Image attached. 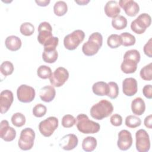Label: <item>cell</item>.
I'll use <instances>...</instances> for the list:
<instances>
[{
    "instance_id": "6da1fadb",
    "label": "cell",
    "mask_w": 152,
    "mask_h": 152,
    "mask_svg": "<svg viewBox=\"0 0 152 152\" xmlns=\"http://www.w3.org/2000/svg\"><path fill=\"white\" fill-rule=\"evenodd\" d=\"M113 111V106L112 103L106 99H103L91 106L90 113L93 118L102 120L110 116Z\"/></svg>"
},
{
    "instance_id": "7a4b0ae2",
    "label": "cell",
    "mask_w": 152,
    "mask_h": 152,
    "mask_svg": "<svg viewBox=\"0 0 152 152\" xmlns=\"http://www.w3.org/2000/svg\"><path fill=\"white\" fill-rule=\"evenodd\" d=\"M75 124L78 130L84 134H95L100 129L99 123L90 120L88 116L84 113L79 114L77 116Z\"/></svg>"
},
{
    "instance_id": "3957f363",
    "label": "cell",
    "mask_w": 152,
    "mask_h": 152,
    "mask_svg": "<svg viewBox=\"0 0 152 152\" xmlns=\"http://www.w3.org/2000/svg\"><path fill=\"white\" fill-rule=\"evenodd\" d=\"M103 44L102 35L99 32H94L90 34L88 41L85 42L82 46L83 53L88 56L96 54Z\"/></svg>"
},
{
    "instance_id": "277c9868",
    "label": "cell",
    "mask_w": 152,
    "mask_h": 152,
    "mask_svg": "<svg viewBox=\"0 0 152 152\" xmlns=\"http://www.w3.org/2000/svg\"><path fill=\"white\" fill-rule=\"evenodd\" d=\"M85 33L81 30H75L71 33L65 36L64 45L69 50H75L84 40Z\"/></svg>"
},
{
    "instance_id": "5b68a950",
    "label": "cell",
    "mask_w": 152,
    "mask_h": 152,
    "mask_svg": "<svg viewBox=\"0 0 152 152\" xmlns=\"http://www.w3.org/2000/svg\"><path fill=\"white\" fill-rule=\"evenodd\" d=\"M151 24V16L147 13H142L131 22V28L135 33L141 34L145 32L146 28H148Z\"/></svg>"
},
{
    "instance_id": "8992f818",
    "label": "cell",
    "mask_w": 152,
    "mask_h": 152,
    "mask_svg": "<svg viewBox=\"0 0 152 152\" xmlns=\"http://www.w3.org/2000/svg\"><path fill=\"white\" fill-rule=\"evenodd\" d=\"M34 139L35 132L33 129L30 128H26L21 131L18 145L22 150H29L33 147Z\"/></svg>"
},
{
    "instance_id": "52a82bcc",
    "label": "cell",
    "mask_w": 152,
    "mask_h": 152,
    "mask_svg": "<svg viewBox=\"0 0 152 152\" xmlns=\"http://www.w3.org/2000/svg\"><path fill=\"white\" fill-rule=\"evenodd\" d=\"M58 126V119L55 116H50L42 121L39 124V129L45 137H50Z\"/></svg>"
},
{
    "instance_id": "ba28073f",
    "label": "cell",
    "mask_w": 152,
    "mask_h": 152,
    "mask_svg": "<svg viewBox=\"0 0 152 152\" xmlns=\"http://www.w3.org/2000/svg\"><path fill=\"white\" fill-rule=\"evenodd\" d=\"M136 149L138 152H147L150 148V137L143 129L138 130L135 133Z\"/></svg>"
},
{
    "instance_id": "9c48e42d",
    "label": "cell",
    "mask_w": 152,
    "mask_h": 152,
    "mask_svg": "<svg viewBox=\"0 0 152 152\" xmlns=\"http://www.w3.org/2000/svg\"><path fill=\"white\" fill-rule=\"evenodd\" d=\"M69 78L68 70L62 66L57 68L49 78L50 84L53 87H60L62 86Z\"/></svg>"
},
{
    "instance_id": "30bf717a",
    "label": "cell",
    "mask_w": 152,
    "mask_h": 152,
    "mask_svg": "<svg viewBox=\"0 0 152 152\" xmlns=\"http://www.w3.org/2000/svg\"><path fill=\"white\" fill-rule=\"evenodd\" d=\"M36 95L33 87L26 84L20 86L17 90L18 100L22 103H30L32 102Z\"/></svg>"
},
{
    "instance_id": "8fae6325",
    "label": "cell",
    "mask_w": 152,
    "mask_h": 152,
    "mask_svg": "<svg viewBox=\"0 0 152 152\" xmlns=\"http://www.w3.org/2000/svg\"><path fill=\"white\" fill-rule=\"evenodd\" d=\"M37 30L39 33L37 40L42 45L53 37L52 27L48 22L43 21L40 23Z\"/></svg>"
},
{
    "instance_id": "7c38bea8",
    "label": "cell",
    "mask_w": 152,
    "mask_h": 152,
    "mask_svg": "<svg viewBox=\"0 0 152 152\" xmlns=\"http://www.w3.org/2000/svg\"><path fill=\"white\" fill-rule=\"evenodd\" d=\"M118 136V147L122 151H126L129 149L132 144V137L131 133L128 130L123 129L119 132Z\"/></svg>"
},
{
    "instance_id": "4fadbf2b",
    "label": "cell",
    "mask_w": 152,
    "mask_h": 152,
    "mask_svg": "<svg viewBox=\"0 0 152 152\" xmlns=\"http://www.w3.org/2000/svg\"><path fill=\"white\" fill-rule=\"evenodd\" d=\"M0 136L5 141L10 142L16 137V131L12 127L9 126L7 120H2L0 125Z\"/></svg>"
},
{
    "instance_id": "5bb4252c",
    "label": "cell",
    "mask_w": 152,
    "mask_h": 152,
    "mask_svg": "<svg viewBox=\"0 0 152 152\" xmlns=\"http://www.w3.org/2000/svg\"><path fill=\"white\" fill-rule=\"evenodd\" d=\"M14 100L13 93L9 90H5L0 94V112L5 113L10 109Z\"/></svg>"
},
{
    "instance_id": "9a60e30c",
    "label": "cell",
    "mask_w": 152,
    "mask_h": 152,
    "mask_svg": "<svg viewBox=\"0 0 152 152\" xmlns=\"http://www.w3.org/2000/svg\"><path fill=\"white\" fill-rule=\"evenodd\" d=\"M118 4L128 16L134 17L140 11L139 5L133 0H121Z\"/></svg>"
},
{
    "instance_id": "2e32d148",
    "label": "cell",
    "mask_w": 152,
    "mask_h": 152,
    "mask_svg": "<svg viewBox=\"0 0 152 152\" xmlns=\"http://www.w3.org/2000/svg\"><path fill=\"white\" fill-rule=\"evenodd\" d=\"M138 91L137 81L132 77L126 78L122 81V91L126 96H132Z\"/></svg>"
},
{
    "instance_id": "e0dca14e",
    "label": "cell",
    "mask_w": 152,
    "mask_h": 152,
    "mask_svg": "<svg viewBox=\"0 0 152 152\" xmlns=\"http://www.w3.org/2000/svg\"><path fill=\"white\" fill-rule=\"evenodd\" d=\"M77 137L73 134H69L64 136L60 140L59 146L64 150H72L78 145Z\"/></svg>"
},
{
    "instance_id": "ac0fdd59",
    "label": "cell",
    "mask_w": 152,
    "mask_h": 152,
    "mask_svg": "<svg viewBox=\"0 0 152 152\" xmlns=\"http://www.w3.org/2000/svg\"><path fill=\"white\" fill-rule=\"evenodd\" d=\"M104 11L107 17L113 18L119 15L121 12V8L117 1H109L104 5Z\"/></svg>"
},
{
    "instance_id": "d6986e66",
    "label": "cell",
    "mask_w": 152,
    "mask_h": 152,
    "mask_svg": "<svg viewBox=\"0 0 152 152\" xmlns=\"http://www.w3.org/2000/svg\"><path fill=\"white\" fill-rule=\"evenodd\" d=\"M56 95V91L52 86H46L41 88L39 91L40 99L45 102H52Z\"/></svg>"
},
{
    "instance_id": "ffe728a7",
    "label": "cell",
    "mask_w": 152,
    "mask_h": 152,
    "mask_svg": "<svg viewBox=\"0 0 152 152\" xmlns=\"http://www.w3.org/2000/svg\"><path fill=\"white\" fill-rule=\"evenodd\" d=\"M138 64L136 61L131 58L124 57L123 62L121 65V69L125 74H132L136 71Z\"/></svg>"
},
{
    "instance_id": "44dd1931",
    "label": "cell",
    "mask_w": 152,
    "mask_h": 152,
    "mask_svg": "<svg viewBox=\"0 0 152 152\" xmlns=\"http://www.w3.org/2000/svg\"><path fill=\"white\" fill-rule=\"evenodd\" d=\"M5 45L8 50L11 51H17L21 48L22 42L18 37L11 35L6 38Z\"/></svg>"
},
{
    "instance_id": "7402d4cb",
    "label": "cell",
    "mask_w": 152,
    "mask_h": 152,
    "mask_svg": "<svg viewBox=\"0 0 152 152\" xmlns=\"http://www.w3.org/2000/svg\"><path fill=\"white\" fill-rule=\"evenodd\" d=\"M145 110V104L144 100L138 97L135 98L131 102V110L136 115H142Z\"/></svg>"
},
{
    "instance_id": "603a6c76",
    "label": "cell",
    "mask_w": 152,
    "mask_h": 152,
    "mask_svg": "<svg viewBox=\"0 0 152 152\" xmlns=\"http://www.w3.org/2000/svg\"><path fill=\"white\" fill-rule=\"evenodd\" d=\"M92 90L95 95L99 96H107L109 93V86L104 81H98L93 84Z\"/></svg>"
},
{
    "instance_id": "cb8c5ba5",
    "label": "cell",
    "mask_w": 152,
    "mask_h": 152,
    "mask_svg": "<svg viewBox=\"0 0 152 152\" xmlns=\"http://www.w3.org/2000/svg\"><path fill=\"white\" fill-rule=\"evenodd\" d=\"M97 140L91 136H88L84 138L82 142V148L86 152L94 151L97 147Z\"/></svg>"
},
{
    "instance_id": "d4e9b609",
    "label": "cell",
    "mask_w": 152,
    "mask_h": 152,
    "mask_svg": "<svg viewBox=\"0 0 152 152\" xmlns=\"http://www.w3.org/2000/svg\"><path fill=\"white\" fill-rule=\"evenodd\" d=\"M112 27L118 30H122L127 26V20L123 15H118L112 20Z\"/></svg>"
},
{
    "instance_id": "484cf974",
    "label": "cell",
    "mask_w": 152,
    "mask_h": 152,
    "mask_svg": "<svg viewBox=\"0 0 152 152\" xmlns=\"http://www.w3.org/2000/svg\"><path fill=\"white\" fill-rule=\"evenodd\" d=\"M58 52L56 49L46 50H43L42 53V59L44 62L49 64L54 63L58 59Z\"/></svg>"
},
{
    "instance_id": "4316f807",
    "label": "cell",
    "mask_w": 152,
    "mask_h": 152,
    "mask_svg": "<svg viewBox=\"0 0 152 152\" xmlns=\"http://www.w3.org/2000/svg\"><path fill=\"white\" fill-rule=\"evenodd\" d=\"M68 11L66 3L63 1H57L53 6V12L57 16L61 17L64 15Z\"/></svg>"
},
{
    "instance_id": "83f0119b",
    "label": "cell",
    "mask_w": 152,
    "mask_h": 152,
    "mask_svg": "<svg viewBox=\"0 0 152 152\" xmlns=\"http://www.w3.org/2000/svg\"><path fill=\"white\" fill-rule=\"evenodd\" d=\"M122 40L120 36L117 34H112L110 35L107 40L108 46L112 49H115L122 45Z\"/></svg>"
},
{
    "instance_id": "f1b7e54d",
    "label": "cell",
    "mask_w": 152,
    "mask_h": 152,
    "mask_svg": "<svg viewBox=\"0 0 152 152\" xmlns=\"http://www.w3.org/2000/svg\"><path fill=\"white\" fill-rule=\"evenodd\" d=\"M125 125L129 128H135L141 124V120L140 118L134 115H128L125 118Z\"/></svg>"
},
{
    "instance_id": "f546056e",
    "label": "cell",
    "mask_w": 152,
    "mask_h": 152,
    "mask_svg": "<svg viewBox=\"0 0 152 152\" xmlns=\"http://www.w3.org/2000/svg\"><path fill=\"white\" fill-rule=\"evenodd\" d=\"M120 36L122 40V45L124 46H131L135 43L136 39L135 36L129 33L124 32L121 33Z\"/></svg>"
},
{
    "instance_id": "4dcf8cb0",
    "label": "cell",
    "mask_w": 152,
    "mask_h": 152,
    "mask_svg": "<svg viewBox=\"0 0 152 152\" xmlns=\"http://www.w3.org/2000/svg\"><path fill=\"white\" fill-rule=\"evenodd\" d=\"M141 78L145 81H151L152 80V63L150 62L148 65L141 68L140 72Z\"/></svg>"
},
{
    "instance_id": "1f68e13d",
    "label": "cell",
    "mask_w": 152,
    "mask_h": 152,
    "mask_svg": "<svg viewBox=\"0 0 152 152\" xmlns=\"http://www.w3.org/2000/svg\"><path fill=\"white\" fill-rule=\"evenodd\" d=\"M11 119L12 124L16 127L23 126L26 121L25 116L20 112H17L13 114Z\"/></svg>"
},
{
    "instance_id": "d6a6232c",
    "label": "cell",
    "mask_w": 152,
    "mask_h": 152,
    "mask_svg": "<svg viewBox=\"0 0 152 152\" xmlns=\"http://www.w3.org/2000/svg\"><path fill=\"white\" fill-rule=\"evenodd\" d=\"M37 74L39 77L42 79L49 78L52 74L51 68L46 65H40L37 69Z\"/></svg>"
},
{
    "instance_id": "836d02e7",
    "label": "cell",
    "mask_w": 152,
    "mask_h": 152,
    "mask_svg": "<svg viewBox=\"0 0 152 152\" xmlns=\"http://www.w3.org/2000/svg\"><path fill=\"white\" fill-rule=\"evenodd\" d=\"M20 33L25 36H30L32 35L34 31V26L29 22H26L20 26Z\"/></svg>"
},
{
    "instance_id": "e575fe53",
    "label": "cell",
    "mask_w": 152,
    "mask_h": 152,
    "mask_svg": "<svg viewBox=\"0 0 152 152\" xmlns=\"http://www.w3.org/2000/svg\"><path fill=\"white\" fill-rule=\"evenodd\" d=\"M14 68L13 64L8 61L3 62L0 66V71L4 76H8L12 74Z\"/></svg>"
},
{
    "instance_id": "d590c367",
    "label": "cell",
    "mask_w": 152,
    "mask_h": 152,
    "mask_svg": "<svg viewBox=\"0 0 152 152\" xmlns=\"http://www.w3.org/2000/svg\"><path fill=\"white\" fill-rule=\"evenodd\" d=\"M109 86V93L107 96L112 99L117 98L119 95V87L116 83L110 81L107 83Z\"/></svg>"
},
{
    "instance_id": "8d00e7d4",
    "label": "cell",
    "mask_w": 152,
    "mask_h": 152,
    "mask_svg": "<svg viewBox=\"0 0 152 152\" xmlns=\"http://www.w3.org/2000/svg\"><path fill=\"white\" fill-rule=\"evenodd\" d=\"M76 124V119L71 115H64L61 121V124L64 128H71L72 127Z\"/></svg>"
},
{
    "instance_id": "74e56055",
    "label": "cell",
    "mask_w": 152,
    "mask_h": 152,
    "mask_svg": "<svg viewBox=\"0 0 152 152\" xmlns=\"http://www.w3.org/2000/svg\"><path fill=\"white\" fill-rule=\"evenodd\" d=\"M46 112V107L41 103L37 104L33 109V114L37 118H41L43 116L45 115Z\"/></svg>"
},
{
    "instance_id": "f35d334b",
    "label": "cell",
    "mask_w": 152,
    "mask_h": 152,
    "mask_svg": "<svg viewBox=\"0 0 152 152\" xmlns=\"http://www.w3.org/2000/svg\"><path fill=\"white\" fill-rule=\"evenodd\" d=\"M59 39L57 37L53 36L50 39L47 41L43 45V50H55L56 49V46L58 45Z\"/></svg>"
},
{
    "instance_id": "ab89813d",
    "label": "cell",
    "mask_w": 152,
    "mask_h": 152,
    "mask_svg": "<svg viewBox=\"0 0 152 152\" xmlns=\"http://www.w3.org/2000/svg\"><path fill=\"white\" fill-rule=\"evenodd\" d=\"M124 57L129 58H131L132 59H134L138 63L140 62V58H141L140 52L136 49H131V50H127L125 53V54L124 55Z\"/></svg>"
},
{
    "instance_id": "60d3db41",
    "label": "cell",
    "mask_w": 152,
    "mask_h": 152,
    "mask_svg": "<svg viewBox=\"0 0 152 152\" xmlns=\"http://www.w3.org/2000/svg\"><path fill=\"white\" fill-rule=\"evenodd\" d=\"M110 122L112 125L115 126H119L122 124V117L118 113L113 114L110 118Z\"/></svg>"
},
{
    "instance_id": "b9f144b4",
    "label": "cell",
    "mask_w": 152,
    "mask_h": 152,
    "mask_svg": "<svg viewBox=\"0 0 152 152\" xmlns=\"http://www.w3.org/2000/svg\"><path fill=\"white\" fill-rule=\"evenodd\" d=\"M144 52L145 55L149 58H152V39L150 38L145 44L143 48Z\"/></svg>"
},
{
    "instance_id": "7bdbcfd3",
    "label": "cell",
    "mask_w": 152,
    "mask_h": 152,
    "mask_svg": "<svg viewBox=\"0 0 152 152\" xmlns=\"http://www.w3.org/2000/svg\"><path fill=\"white\" fill-rule=\"evenodd\" d=\"M143 95L147 99L152 98V86L151 84H147L144 86L142 88Z\"/></svg>"
},
{
    "instance_id": "ee69618b",
    "label": "cell",
    "mask_w": 152,
    "mask_h": 152,
    "mask_svg": "<svg viewBox=\"0 0 152 152\" xmlns=\"http://www.w3.org/2000/svg\"><path fill=\"white\" fill-rule=\"evenodd\" d=\"M144 125L149 129L152 128V115H149L147 116H146L144 119Z\"/></svg>"
},
{
    "instance_id": "f6af8a7d",
    "label": "cell",
    "mask_w": 152,
    "mask_h": 152,
    "mask_svg": "<svg viewBox=\"0 0 152 152\" xmlns=\"http://www.w3.org/2000/svg\"><path fill=\"white\" fill-rule=\"evenodd\" d=\"M50 0H36L35 2L40 7H46L50 3Z\"/></svg>"
},
{
    "instance_id": "bcb514c9",
    "label": "cell",
    "mask_w": 152,
    "mask_h": 152,
    "mask_svg": "<svg viewBox=\"0 0 152 152\" xmlns=\"http://www.w3.org/2000/svg\"><path fill=\"white\" fill-rule=\"evenodd\" d=\"M90 2L89 0H79V1H75V2L78 4L80 5H87Z\"/></svg>"
}]
</instances>
